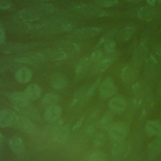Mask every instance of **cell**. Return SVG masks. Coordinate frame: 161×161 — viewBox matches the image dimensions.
Wrapping results in <instances>:
<instances>
[{
    "instance_id": "obj_36",
    "label": "cell",
    "mask_w": 161,
    "mask_h": 161,
    "mask_svg": "<svg viewBox=\"0 0 161 161\" xmlns=\"http://www.w3.org/2000/svg\"><path fill=\"white\" fill-rule=\"evenodd\" d=\"M102 58H103V54H102V52L99 49L95 50L92 53V54L91 55V57H90L91 61L97 62L99 60H101Z\"/></svg>"
},
{
    "instance_id": "obj_44",
    "label": "cell",
    "mask_w": 161,
    "mask_h": 161,
    "mask_svg": "<svg viewBox=\"0 0 161 161\" xmlns=\"http://www.w3.org/2000/svg\"><path fill=\"white\" fill-rule=\"evenodd\" d=\"M126 1L128 2H130V3H138V2L141 1L142 0H126Z\"/></svg>"
},
{
    "instance_id": "obj_38",
    "label": "cell",
    "mask_w": 161,
    "mask_h": 161,
    "mask_svg": "<svg viewBox=\"0 0 161 161\" xmlns=\"http://www.w3.org/2000/svg\"><path fill=\"white\" fill-rule=\"evenodd\" d=\"M6 40V32L4 28L0 25V45L4 44Z\"/></svg>"
},
{
    "instance_id": "obj_8",
    "label": "cell",
    "mask_w": 161,
    "mask_h": 161,
    "mask_svg": "<svg viewBox=\"0 0 161 161\" xmlns=\"http://www.w3.org/2000/svg\"><path fill=\"white\" fill-rule=\"evenodd\" d=\"M129 143L124 140L115 142L112 147V155L116 159H122L128 156L130 153Z\"/></svg>"
},
{
    "instance_id": "obj_4",
    "label": "cell",
    "mask_w": 161,
    "mask_h": 161,
    "mask_svg": "<svg viewBox=\"0 0 161 161\" xmlns=\"http://www.w3.org/2000/svg\"><path fill=\"white\" fill-rule=\"evenodd\" d=\"M75 10L84 16L90 17H103L109 15V13L100 8L86 4H81L74 6Z\"/></svg>"
},
{
    "instance_id": "obj_25",
    "label": "cell",
    "mask_w": 161,
    "mask_h": 161,
    "mask_svg": "<svg viewBox=\"0 0 161 161\" xmlns=\"http://www.w3.org/2000/svg\"><path fill=\"white\" fill-rule=\"evenodd\" d=\"M113 114L111 112H108L104 114L97 121V126L101 130H108L113 123Z\"/></svg>"
},
{
    "instance_id": "obj_23",
    "label": "cell",
    "mask_w": 161,
    "mask_h": 161,
    "mask_svg": "<svg viewBox=\"0 0 161 161\" xmlns=\"http://www.w3.org/2000/svg\"><path fill=\"white\" fill-rule=\"evenodd\" d=\"M15 78L18 82L25 84L28 82L32 78V72L30 69L27 67H22L16 71Z\"/></svg>"
},
{
    "instance_id": "obj_35",
    "label": "cell",
    "mask_w": 161,
    "mask_h": 161,
    "mask_svg": "<svg viewBox=\"0 0 161 161\" xmlns=\"http://www.w3.org/2000/svg\"><path fill=\"white\" fill-rule=\"evenodd\" d=\"M99 82H100V79H99L96 80L91 86H89L88 87V89L86 90V93H85V97L86 98H88L92 96V94L94 93L95 89L97 88V86L99 85Z\"/></svg>"
},
{
    "instance_id": "obj_26",
    "label": "cell",
    "mask_w": 161,
    "mask_h": 161,
    "mask_svg": "<svg viewBox=\"0 0 161 161\" xmlns=\"http://www.w3.org/2000/svg\"><path fill=\"white\" fill-rule=\"evenodd\" d=\"M67 84L65 77L60 74H55L52 76L51 85L56 90H62Z\"/></svg>"
},
{
    "instance_id": "obj_43",
    "label": "cell",
    "mask_w": 161,
    "mask_h": 161,
    "mask_svg": "<svg viewBox=\"0 0 161 161\" xmlns=\"http://www.w3.org/2000/svg\"><path fill=\"white\" fill-rule=\"evenodd\" d=\"M147 1L150 6H153L155 4V0H147Z\"/></svg>"
},
{
    "instance_id": "obj_46",
    "label": "cell",
    "mask_w": 161,
    "mask_h": 161,
    "mask_svg": "<svg viewBox=\"0 0 161 161\" xmlns=\"http://www.w3.org/2000/svg\"><path fill=\"white\" fill-rule=\"evenodd\" d=\"M159 91H160V92H161V85H160V90H159Z\"/></svg>"
},
{
    "instance_id": "obj_24",
    "label": "cell",
    "mask_w": 161,
    "mask_h": 161,
    "mask_svg": "<svg viewBox=\"0 0 161 161\" xmlns=\"http://www.w3.org/2000/svg\"><path fill=\"white\" fill-rule=\"evenodd\" d=\"M56 47L63 50L69 55L70 53L71 54L77 53L80 50V47L77 44L74 43L73 42H58L57 43Z\"/></svg>"
},
{
    "instance_id": "obj_42",
    "label": "cell",
    "mask_w": 161,
    "mask_h": 161,
    "mask_svg": "<svg viewBox=\"0 0 161 161\" xmlns=\"http://www.w3.org/2000/svg\"><path fill=\"white\" fill-rule=\"evenodd\" d=\"M3 142H4V136L0 130V150L1 149L2 145L3 144Z\"/></svg>"
},
{
    "instance_id": "obj_37",
    "label": "cell",
    "mask_w": 161,
    "mask_h": 161,
    "mask_svg": "<svg viewBox=\"0 0 161 161\" xmlns=\"http://www.w3.org/2000/svg\"><path fill=\"white\" fill-rule=\"evenodd\" d=\"M96 126L92 124L87 127L86 130V132L87 135H94L96 134Z\"/></svg>"
},
{
    "instance_id": "obj_16",
    "label": "cell",
    "mask_w": 161,
    "mask_h": 161,
    "mask_svg": "<svg viewBox=\"0 0 161 161\" xmlns=\"http://www.w3.org/2000/svg\"><path fill=\"white\" fill-rule=\"evenodd\" d=\"M2 47L0 50L7 53H17L20 52H23L25 50H28L32 47L30 44H25V43H11L8 44L1 45Z\"/></svg>"
},
{
    "instance_id": "obj_17",
    "label": "cell",
    "mask_w": 161,
    "mask_h": 161,
    "mask_svg": "<svg viewBox=\"0 0 161 161\" xmlns=\"http://www.w3.org/2000/svg\"><path fill=\"white\" fill-rule=\"evenodd\" d=\"M18 17L23 21L32 22L38 20L40 18V13L38 11L33 9H25L18 13Z\"/></svg>"
},
{
    "instance_id": "obj_40",
    "label": "cell",
    "mask_w": 161,
    "mask_h": 161,
    "mask_svg": "<svg viewBox=\"0 0 161 161\" xmlns=\"http://www.w3.org/2000/svg\"><path fill=\"white\" fill-rule=\"evenodd\" d=\"M82 120H83V118H80L77 122H76V123L74 125V126H73V128H72V130H76V129H77V128H79L80 126H81V125H82Z\"/></svg>"
},
{
    "instance_id": "obj_1",
    "label": "cell",
    "mask_w": 161,
    "mask_h": 161,
    "mask_svg": "<svg viewBox=\"0 0 161 161\" xmlns=\"http://www.w3.org/2000/svg\"><path fill=\"white\" fill-rule=\"evenodd\" d=\"M13 107L21 115L26 117L31 121L39 119V114L36 110L31 105L30 101L25 94L20 91L13 92L8 94Z\"/></svg>"
},
{
    "instance_id": "obj_2",
    "label": "cell",
    "mask_w": 161,
    "mask_h": 161,
    "mask_svg": "<svg viewBox=\"0 0 161 161\" xmlns=\"http://www.w3.org/2000/svg\"><path fill=\"white\" fill-rule=\"evenodd\" d=\"M130 131L129 125L123 121H116L113 123L108 130L109 138L114 142L124 140Z\"/></svg>"
},
{
    "instance_id": "obj_32",
    "label": "cell",
    "mask_w": 161,
    "mask_h": 161,
    "mask_svg": "<svg viewBox=\"0 0 161 161\" xmlns=\"http://www.w3.org/2000/svg\"><path fill=\"white\" fill-rule=\"evenodd\" d=\"M106 155L102 151L95 150L90 153L86 159V161H106Z\"/></svg>"
},
{
    "instance_id": "obj_30",
    "label": "cell",
    "mask_w": 161,
    "mask_h": 161,
    "mask_svg": "<svg viewBox=\"0 0 161 161\" xmlns=\"http://www.w3.org/2000/svg\"><path fill=\"white\" fill-rule=\"evenodd\" d=\"M91 64V60L88 57H84L81 58L77 64L75 71L77 74H81L84 72Z\"/></svg>"
},
{
    "instance_id": "obj_20",
    "label": "cell",
    "mask_w": 161,
    "mask_h": 161,
    "mask_svg": "<svg viewBox=\"0 0 161 161\" xmlns=\"http://www.w3.org/2000/svg\"><path fill=\"white\" fill-rule=\"evenodd\" d=\"M145 129V133L148 137L157 136L161 132V123L157 119L148 121Z\"/></svg>"
},
{
    "instance_id": "obj_21",
    "label": "cell",
    "mask_w": 161,
    "mask_h": 161,
    "mask_svg": "<svg viewBox=\"0 0 161 161\" xmlns=\"http://www.w3.org/2000/svg\"><path fill=\"white\" fill-rule=\"evenodd\" d=\"M147 54V48L145 43L142 42L135 45L133 50V59L141 62L145 58Z\"/></svg>"
},
{
    "instance_id": "obj_10",
    "label": "cell",
    "mask_w": 161,
    "mask_h": 161,
    "mask_svg": "<svg viewBox=\"0 0 161 161\" xmlns=\"http://www.w3.org/2000/svg\"><path fill=\"white\" fill-rule=\"evenodd\" d=\"M9 147L16 156L22 157L25 155L26 148L23 139L18 136H13L9 139L8 141Z\"/></svg>"
},
{
    "instance_id": "obj_27",
    "label": "cell",
    "mask_w": 161,
    "mask_h": 161,
    "mask_svg": "<svg viewBox=\"0 0 161 161\" xmlns=\"http://www.w3.org/2000/svg\"><path fill=\"white\" fill-rule=\"evenodd\" d=\"M58 101L59 97L57 94L53 92H49L43 97L41 101V104L43 108L47 109L50 106L57 104Z\"/></svg>"
},
{
    "instance_id": "obj_13",
    "label": "cell",
    "mask_w": 161,
    "mask_h": 161,
    "mask_svg": "<svg viewBox=\"0 0 161 161\" xmlns=\"http://www.w3.org/2000/svg\"><path fill=\"white\" fill-rule=\"evenodd\" d=\"M16 114V113L11 110L0 109V127H13Z\"/></svg>"
},
{
    "instance_id": "obj_22",
    "label": "cell",
    "mask_w": 161,
    "mask_h": 161,
    "mask_svg": "<svg viewBox=\"0 0 161 161\" xmlns=\"http://www.w3.org/2000/svg\"><path fill=\"white\" fill-rule=\"evenodd\" d=\"M157 9L153 6H145L139 10L138 16L141 19L151 20L157 14Z\"/></svg>"
},
{
    "instance_id": "obj_19",
    "label": "cell",
    "mask_w": 161,
    "mask_h": 161,
    "mask_svg": "<svg viewBox=\"0 0 161 161\" xmlns=\"http://www.w3.org/2000/svg\"><path fill=\"white\" fill-rule=\"evenodd\" d=\"M23 92L30 101H35L40 97L42 93V89L39 85L36 84H31L25 88Z\"/></svg>"
},
{
    "instance_id": "obj_14",
    "label": "cell",
    "mask_w": 161,
    "mask_h": 161,
    "mask_svg": "<svg viewBox=\"0 0 161 161\" xmlns=\"http://www.w3.org/2000/svg\"><path fill=\"white\" fill-rule=\"evenodd\" d=\"M149 144L147 155L149 159H153L161 153V132Z\"/></svg>"
},
{
    "instance_id": "obj_29",
    "label": "cell",
    "mask_w": 161,
    "mask_h": 161,
    "mask_svg": "<svg viewBox=\"0 0 161 161\" xmlns=\"http://www.w3.org/2000/svg\"><path fill=\"white\" fill-rule=\"evenodd\" d=\"M135 28L131 26H128L121 30L118 35V39L121 42H126L134 34Z\"/></svg>"
},
{
    "instance_id": "obj_6",
    "label": "cell",
    "mask_w": 161,
    "mask_h": 161,
    "mask_svg": "<svg viewBox=\"0 0 161 161\" xmlns=\"http://www.w3.org/2000/svg\"><path fill=\"white\" fill-rule=\"evenodd\" d=\"M13 127L27 134L33 133L35 129V126L31 120L21 114H18L17 113L15 116Z\"/></svg>"
},
{
    "instance_id": "obj_5",
    "label": "cell",
    "mask_w": 161,
    "mask_h": 161,
    "mask_svg": "<svg viewBox=\"0 0 161 161\" xmlns=\"http://www.w3.org/2000/svg\"><path fill=\"white\" fill-rule=\"evenodd\" d=\"M140 62L133 59L130 60L122 69V79L128 82L135 80L140 69Z\"/></svg>"
},
{
    "instance_id": "obj_9",
    "label": "cell",
    "mask_w": 161,
    "mask_h": 161,
    "mask_svg": "<svg viewBox=\"0 0 161 161\" xmlns=\"http://www.w3.org/2000/svg\"><path fill=\"white\" fill-rule=\"evenodd\" d=\"M116 86L111 77L106 78L99 86V95L102 98L111 97L116 92Z\"/></svg>"
},
{
    "instance_id": "obj_39",
    "label": "cell",
    "mask_w": 161,
    "mask_h": 161,
    "mask_svg": "<svg viewBox=\"0 0 161 161\" xmlns=\"http://www.w3.org/2000/svg\"><path fill=\"white\" fill-rule=\"evenodd\" d=\"M10 4L6 0H0V9H7L9 8Z\"/></svg>"
},
{
    "instance_id": "obj_45",
    "label": "cell",
    "mask_w": 161,
    "mask_h": 161,
    "mask_svg": "<svg viewBox=\"0 0 161 161\" xmlns=\"http://www.w3.org/2000/svg\"><path fill=\"white\" fill-rule=\"evenodd\" d=\"M158 1L159 3H161V0H158Z\"/></svg>"
},
{
    "instance_id": "obj_15",
    "label": "cell",
    "mask_w": 161,
    "mask_h": 161,
    "mask_svg": "<svg viewBox=\"0 0 161 161\" xmlns=\"http://www.w3.org/2000/svg\"><path fill=\"white\" fill-rule=\"evenodd\" d=\"M62 116V109L58 105H53L47 108L44 113L45 119L50 123L58 121Z\"/></svg>"
},
{
    "instance_id": "obj_12",
    "label": "cell",
    "mask_w": 161,
    "mask_h": 161,
    "mask_svg": "<svg viewBox=\"0 0 161 161\" xmlns=\"http://www.w3.org/2000/svg\"><path fill=\"white\" fill-rule=\"evenodd\" d=\"M45 26L53 31L65 32L71 30L73 28L72 25L65 20H53L47 23Z\"/></svg>"
},
{
    "instance_id": "obj_7",
    "label": "cell",
    "mask_w": 161,
    "mask_h": 161,
    "mask_svg": "<svg viewBox=\"0 0 161 161\" xmlns=\"http://www.w3.org/2000/svg\"><path fill=\"white\" fill-rule=\"evenodd\" d=\"M70 135L69 128L63 125H59L55 126L51 132V137L53 142L62 144L66 142Z\"/></svg>"
},
{
    "instance_id": "obj_41",
    "label": "cell",
    "mask_w": 161,
    "mask_h": 161,
    "mask_svg": "<svg viewBox=\"0 0 161 161\" xmlns=\"http://www.w3.org/2000/svg\"><path fill=\"white\" fill-rule=\"evenodd\" d=\"M156 53L161 58V44H157L155 45Z\"/></svg>"
},
{
    "instance_id": "obj_11",
    "label": "cell",
    "mask_w": 161,
    "mask_h": 161,
    "mask_svg": "<svg viewBox=\"0 0 161 161\" xmlns=\"http://www.w3.org/2000/svg\"><path fill=\"white\" fill-rule=\"evenodd\" d=\"M127 106L126 99L123 96H116L111 99L109 102V108L110 110L117 114L122 113Z\"/></svg>"
},
{
    "instance_id": "obj_18",
    "label": "cell",
    "mask_w": 161,
    "mask_h": 161,
    "mask_svg": "<svg viewBox=\"0 0 161 161\" xmlns=\"http://www.w3.org/2000/svg\"><path fill=\"white\" fill-rule=\"evenodd\" d=\"M100 31V29L96 27H86L74 31L73 37L78 39H85L95 36Z\"/></svg>"
},
{
    "instance_id": "obj_34",
    "label": "cell",
    "mask_w": 161,
    "mask_h": 161,
    "mask_svg": "<svg viewBox=\"0 0 161 161\" xmlns=\"http://www.w3.org/2000/svg\"><path fill=\"white\" fill-rule=\"evenodd\" d=\"M96 4L102 8H109L117 3V0H95Z\"/></svg>"
},
{
    "instance_id": "obj_31",
    "label": "cell",
    "mask_w": 161,
    "mask_h": 161,
    "mask_svg": "<svg viewBox=\"0 0 161 161\" xmlns=\"http://www.w3.org/2000/svg\"><path fill=\"white\" fill-rule=\"evenodd\" d=\"M103 44V50L105 56L115 55L116 42L113 40L109 39L106 41Z\"/></svg>"
},
{
    "instance_id": "obj_33",
    "label": "cell",
    "mask_w": 161,
    "mask_h": 161,
    "mask_svg": "<svg viewBox=\"0 0 161 161\" xmlns=\"http://www.w3.org/2000/svg\"><path fill=\"white\" fill-rule=\"evenodd\" d=\"M106 140L107 137L105 134L103 133H97L93 136L92 144L96 147H100L106 143Z\"/></svg>"
},
{
    "instance_id": "obj_28",
    "label": "cell",
    "mask_w": 161,
    "mask_h": 161,
    "mask_svg": "<svg viewBox=\"0 0 161 161\" xmlns=\"http://www.w3.org/2000/svg\"><path fill=\"white\" fill-rule=\"evenodd\" d=\"M115 55L113 56H105L101 60L97 62L95 71L96 72H101L106 70L114 61Z\"/></svg>"
},
{
    "instance_id": "obj_3",
    "label": "cell",
    "mask_w": 161,
    "mask_h": 161,
    "mask_svg": "<svg viewBox=\"0 0 161 161\" xmlns=\"http://www.w3.org/2000/svg\"><path fill=\"white\" fill-rule=\"evenodd\" d=\"M15 60L18 62L24 64H36L42 61L47 60L44 50L40 51H29L18 55Z\"/></svg>"
}]
</instances>
